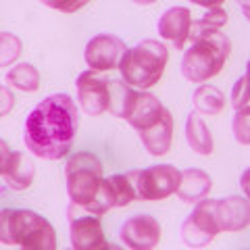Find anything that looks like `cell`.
<instances>
[{
	"label": "cell",
	"instance_id": "obj_1",
	"mask_svg": "<svg viewBox=\"0 0 250 250\" xmlns=\"http://www.w3.org/2000/svg\"><path fill=\"white\" fill-rule=\"evenodd\" d=\"M77 125L80 113L75 100L69 94H52L27 115L23 142L31 154L46 161H59L71 150Z\"/></svg>",
	"mask_w": 250,
	"mask_h": 250
},
{
	"label": "cell",
	"instance_id": "obj_2",
	"mask_svg": "<svg viewBox=\"0 0 250 250\" xmlns=\"http://www.w3.org/2000/svg\"><path fill=\"white\" fill-rule=\"evenodd\" d=\"M125 121L138 131L148 154L163 156L171 150V144H173V117L154 94L140 90Z\"/></svg>",
	"mask_w": 250,
	"mask_h": 250
},
{
	"label": "cell",
	"instance_id": "obj_3",
	"mask_svg": "<svg viewBox=\"0 0 250 250\" xmlns=\"http://www.w3.org/2000/svg\"><path fill=\"white\" fill-rule=\"evenodd\" d=\"M0 242L34 250H54L57 233L48 219L27 208L0 210Z\"/></svg>",
	"mask_w": 250,
	"mask_h": 250
},
{
	"label": "cell",
	"instance_id": "obj_4",
	"mask_svg": "<svg viewBox=\"0 0 250 250\" xmlns=\"http://www.w3.org/2000/svg\"><path fill=\"white\" fill-rule=\"evenodd\" d=\"M169 50L159 40H142L125 50L119 62V71L125 83L138 90H148L159 83L165 73Z\"/></svg>",
	"mask_w": 250,
	"mask_h": 250
},
{
	"label": "cell",
	"instance_id": "obj_5",
	"mask_svg": "<svg viewBox=\"0 0 250 250\" xmlns=\"http://www.w3.org/2000/svg\"><path fill=\"white\" fill-rule=\"evenodd\" d=\"M229 50H231V42L221 31H215L210 36H202L198 40H194L182 59L184 77L192 83L208 82L210 77H215L223 69L225 61L229 59Z\"/></svg>",
	"mask_w": 250,
	"mask_h": 250
},
{
	"label": "cell",
	"instance_id": "obj_6",
	"mask_svg": "<svg viewBox=\"0 0 250 250\" xmlns=\"http://www.w3.org/2000/svg\"><path fill=\"white\" fill-rule=\"evenodd\" d=\"M65 177L71 202L85 208L94 200L103 182V163L92 152H77L67 161Z\"/></svg>",
	"mask_w": 250,
	"mask_h": 250
},
{
	"label": "cell",
	"instance_id": "obj_7",
	"mask_svg": "<svg viewBox=\"0 0 250 250\" xmlns=\"http://www.w3.org/2000/svg\"><path fill=\"white\" fill-rule=\"evenodd\" d=\"M136 186V198L140 200H165L177 192L182 171L173 165H154L142 171H131Z\"/></svg>",
	"mask_w": 250,
	"mask_h": 250
},
{
	"label": "cell",
	"instance_id": "obj_8",
	"mask_svg": "<svg viewBox=\"0 0 250 250\" xmlns=\"http://www.w3.org/2000/svg\"><path fill=\"white\" fill-rule=\"evenodd\" d=\"M221 231L219 228V221H217V215H215V200L210 198H202L196 202L192 215L186 217V221L182 223V240L186 246H192V248H202L210 244L217 233Z\"/></svg>",
	"mask_w": 250,
	"mask_h": 250
},
{
	"label": "cell",
	"instance_id": "obj_9",
	"mask_svg": "<svg viewBox=\"0 0 250 250\" xmlns=\"http://www.w3.org/2000/svg\"><path fill=\"white\" fill-rule=\"evenodd\" d=\"M69 238L75 250H94V248H111L104 238L103 221L98 215L90 213L80 205L69 208Z\"/></svg>",
	"mask_w": 250,
	"mask_h": 250
},
{
	"label": "cell",
	"instance_id": "obj_10",
	"mask_svg": "<svg viewBox=\"0 0 250 250\" xmlns=\"http://www.w3.org/2000/svg\"><path fill=\"white\" fill-rule=\"evenodd\" d=\"M125 42L113 34H98L85 44V62L94 71H113L119 69L121 57L125 54Z\"/></svg>",
	"mask_w": 250,
	"mask_h": 250
},
{
	"label": "cell",
	"instance_id": "obj_11",
	"mask_svg": "<svg viewBox=\"0 0 250 250\" xmlns=\"http://www.w3.org/2000/svg\"><path fill=\"white\" fill-rule=\"evenodd\" d=\"M77 100L82 108L92 117H98L108 111V80H104L100 71L80 73L77 77Z\"/></svg>",
	"mask_w": 250,
	"mask_h": 250
},
{
	"label": "cell",
	"instance_id": "obj_12",
	"mask_svg": "<svg viewBox=\"0 0 250 250\" xmlns=\"http://www.w3.org/2000/svg\"><path fill=\"white\" fill-rule=\"evenodd\" d=\"M119 238L131 250H150L161 240V225L150 215H134L123 221Z\"/></svg>",
	"mask_w": 250,
	"mask_h": 250
},
{
	"label": "cell",
	"instance_id": "obj_13",
	"mask_svg": "<svg viewBox=\"0 0 250 250\" xmlns=\"http://www.w3.org/2000/svg\"><path fill=\"white\" fill-rule=\"evenodd\" d=\"M215 215L221 231H240L250 225V200L246 196H228L215 200Z\"/></svg>",
	"mask_w": 250,
	"mask_h": 250
},
{
	"label": "cell",
	"instance_id": "obj_14",
	"mask_svg": "<svg viewBox=\"0 0 250 250\" xmlns=\"http://www.w3.org/2000/svg\"><path fill=\"white\" fill-rule=\"evenodd\" d=\"M190 27H192V13L186 6H173L161 15L159 19V36L182 50L186 46V40L190 38Z\"/></svg>",
	"mask_w": 250,
	"mask_h": 250
},
{
	"label": "cell",
	"instance_id": "obj_15",
	"mask_svg": "<svg viewBox=\"0 0 250 250\" xmlns=\"http://www.w3.org/2000/svg\"><path fill=\"white\" fill-rule=\"evenodd\" d=\"M210 188H213V179L207 171L202 169H186L182 171V179H179L177 196L179 200L188 202V205H196L198 200L208 196Z\"/></svg>",
	"mask_w": 250,
	"mask_h": 250
},
{
	"label": "cell",
	"instance_id": "obj_16",
	"mask_svg": "<svg viewBox=\"0 0 250 250\" xmlns=\"http://www.w3.org/2000/svg\"><path fill=\"white\" fill-rule=\"evenodd\" d=\"M36 165L25 152H13L9 167L4 171V182L15 192H23L34 184Z\"/></svg>",
	"mask_w": 250,
	"mask_h": 250
},
{
	"label": "cell",
	"instance_id": "obj_17",
	"mask_svg": "<svg viewBox=\"0 0 250 250\" xmlns=\"http://www.w3.org/2000/svg\"><path fill=\"white\" fill-rule=\"evenodd\" d=\"M138 90L131 88L129 83L123 80H108V113L119 117V119H127L131 106L136 103Z\"/></svg>",
	"mask_w": 250,
	"mask_h": 250
},
{
	"label": "cell",
	"instance_id": "obj_18",
	"mask_svg": "<svg viewBox=\"0 0 250 250\" xmlns=\"http://www.w3.org/2000/svg\"><path fill=\"white\" fill-rule=\"evenodd\" d=\"M186 140L192 150L202 156H208L213 152V134L196 113H192L186 121Z\"/></svg>",
	"mask_w": 250,
	"mask_h": 250
},
{
	"label": "cell",
	"instance_id": "obj_19",
	"mask_svg": "<svg viewBox=\"0 0 250 250\" xmlns=\"http://www.w3.org/2000/svg\"><path fill=\"white\" fill-rule=\"evenodd\" d=\"M192 104L196 108V113L200 115H208V117H215V115H221L223 108H225V96L223 92L215 88V85H207L202 83L196 88L192 96Z\"/></svg>",
	"mask_w": 250,
	"mask_h": 250
},
{
	"label": "cell",
	"instance_id": "obj_20",
	"mask_svg": "<svg viewBox=\"0 0 250 250\" xmlns=\"http://www.w3.org/2000/svg\"><path fill=\"white\" fill-rule=\"evenodd\" d=\"M6 85L17 88L21 92H36L40 88V73L31 62H19L6 73Z\"/></svg>",
	"mask_w": 250,
	"mask_h": 250
},
{
	"label": "cell",
	"instance_id": "obj_21",
	"mask_svg": "<svg viewBox=\"0 0 250 250\" xmlns=\"http://www.w3.org/2000/svg\"><path fill=\"white\" fill-rule=\"evenodd\" d=\"M225 23H228V13H225L221 6L208 9V13L205 17H200L198 21H192V27H190L192 42L198 40L202 36H210V34H215V31H221V27Z\"/></svg>",
	"mask_w": 250,
	"mask_h": 250
},
{
	"label": "cell",
	"instance_id": "obj_22",
	"mask_svg": "<svg viewBox=\"0 0 250 250\" xmlns=\"http://www.w3.org/2000/svg\"><path fill=\"white\" fill-rule=\"evenodd\" d=\"M23 52V44L15 34H0V69L2 67H11L15 61L21 57Z\"/></svg>",
	"mask_w": 250,
	"mask_h": 250
},
{
	"label": "cell",
	"instance_id": "obj_23",
	"mask_svg": "<svg viewBox=\"0 0 250 250\" xmlns=\"http://www.w3.org/2000/svg\"><path fill=\"white\" fill-rule=\"evenodd\" d=\"M231 129L242 146H250V106L248 104L236 111L231 121Z\"/></svg>",
	"mask_w": 250,
	"mask_h": 250
},
{
	"label": "cell",
	"instance_id": "obj_24",
	"mask_svg": "<svg viewBox=\"0 0 250 250\" xmlns=\"http://www.w3.org/2000/svg\"><path fill=\"white\" fill-rule=\"evenodd\" d=\"M248 100H250V82L246 80V75H242L231 88V106L238 111V108L248 104Z\"/></svg>",
	"mask_w": 250,
	"mask_h": 250
},
{
	"label": "cell",
	"instance_id": "obj_25",
	"mask_svg": "<svg viewBox=\"0 0 250 250\" xmlns=\"http://www.w3.org/2000/svg\"><path fill=\"white\" fill-rule=\"evenodd\" d=\"M88 2L90 0H42V4L50 6L54 11H61V13H75Z\"/></svg>",
	"mask_w": 250,
	"mask_h": 250
},
{
	"label": "cell",
	"instance_id": "obj_26",
	"mask_svg": "<svg viewBox=\"0 0 250 250\" xmlns=\"http://www.w3.org/2000/svg\"><path fill=\"white\" fill-rule=\"evenodd\" d=\"M15 106V96L9 90V85H0V117L9 115Z\"/></svg>",
	"mask_w": 250,
	"mask_h": 250
},
{
	"label": "cell",
	"instance_id": "obj_27",
	"mask_svg": "<svg viewBox=\"0 0 250 250\" xmlns=\"http://www.w3.org/2000/svg\"><path fill=\"white\" fill-rule=\"evenodd\" d=\"M11 148H9V144L4 142L2 138H0V175H4V171H6V167H9V161H11Z\"/></svg>",
	"mask_w": 250,
	"mask_h": 250
},
{
	"label": "cell",
	"instance_id": "obj_28",
	"mask_svg": "<svg viewBox=\"0 0 250 250\" xmlns=\"http://www.w3.org/2000/svg\"><path fill=\"white\" fill-rule=\"evenodd\" d=\"M240 186H242V192H244V196L250 200V167L242 173V177H240Z\"/></svg>",
	"mask_w": 250,
	"mask_h": 250
},
{
	"label": "cell",
	"instance_id": "obj_29",
	"mask_svg": "<svg viewBox=\"0 0 250 250\" xmlns=\"http://www.w3.org/2000/svg\"><path fill=\"white\" fill-rule=\"evenodd\" d=\"M190 2L198 4V6H205V9H215V6H221L225 0H190Z\"/></svg>",
	"mask_w": 250,
	"mask_h": 250
},
{
	"label": "cell",
	"instance_id": "obj_30",
	"mask_svg": "<svg viewBox=\"0 0 250 250\" xmlns=\"http://www.w3.org/2000/svg\"><path fill=\"white\" fill-rule=\"evenodd\" d=\"M236 2L242 6V13H244V17L250 21V0H236Z\"/></svg>",
	"mask_w": 250,
	"mask_h": 250
},
{
	"label": "cell",
	"instance_id": "obj_31",
	"mask_svg": "<svg viewBox=\"0 0 250 250\" xmlns=\"http://www.w3.org/2000/svg\"><path fill=\"white\" fill-rule=\"evenodd\" d=\"M134 2H136V4H144V6H146V4H154L156 0H134Z\"/></svg>",
	"mask_w": 250,
	"mask_h": 250
},
{
	"label": "cell",
	"instance_id": "obj_32",
	"mask_svg": "<svg viewBox=\"0 0 250 250\" xmlns=\"http://www.w3.org/2000/svg\"><path fill=\"white\" fill-rule=\"evenodd\" d=\"M244 75H246V80L250 82V61L246 62V73H244Z\"/></svg>",
	"mask_w": 250,
	"mask_h": 250
}]
</instances>
